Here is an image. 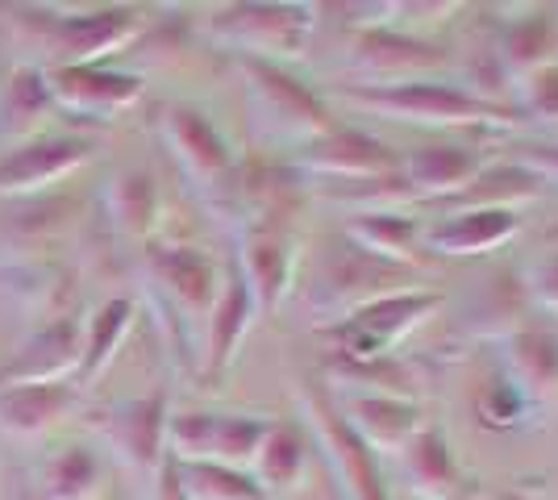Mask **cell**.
I'll list each match as a JSON object with an SVG mask.
<instances>
[{
	"label": "cell",
	"mask_w": 558,
	"mask_h": 500,
	"mask_svg": "<svg viewBox=\"0 0 558 500\" xmlns=\"http://www.w3.org/2000/svg\"><path fill=\"white\" fill-rule=\"evenodd\" d=\"M267 434H271L267 422L209 417V413H187L167 426V438L184 463H217V467H238V463L258 459Z\"/></svg>",
	"instance_id": "obj_1"
},
{
	"label": "cell",
	"mask_w": 558,
	"mask_h": 500,
	"mask_svg": "<svg viewBox=\"0 0 558 500\" xmlns=\"http://www.w3.org/2000/svg\"><path fill=\"white\" fill-rule=\"evenodd\" d=\"M429 309H438V296L434 292H413V296H379L372 305L350 317L342 326V346H347L350 358H363V363H375L392 346L400 333H409Z\"/></svg>",
	"instance_id": "obj_2"
},
{
	"label": "cell",
	"mask_w": 558,
	"mask_h": 500,
	"mask_svg": "<svg viewBox=\"0 0 558 500\" xmlns=\"http://www.w3.org/2000/svg\"><path fill=\"white\" fill-rule=\"evenodd\" d=\"M359 100L404 121H450V125H459V121H509L500 105H488V100L466 96L459 88H438V84H396L384 93H359Z\"/></svg>",
	"instance_id": "obj_3"
},
{
	"label": "cell",
	"mask_w": 558,
	"mask_h": 500,
	"mask_svg": "<svg viewBox=\"0 0 558 500\" xmlns=\"http://www.w3.org/2000/svg\"><path fill=\"white\" fill-rule=\"evenodd\" d=\"M251 75H255L251 88H255L258 113L271 130L288 134V138H308V134L322 138V134H329L326 109L304 93L296 80L279 75L276 68H263V63H251Z\"/></svg>",
	"instance_id": "obj_4"
},
{
	"label": "cell",
	"mask_w": 558,
	"mask_h": 500,
	"mask_svg": "<svg viewBox=\"0 0 558 500\" xmlns=\"http://www.w3.org/2000/svg\"><path fill=\"white\" fill-rule=\"evenodd\" d=\"M304 29H308L304 9H276V4L233 9V13H221V22H217L221 38L255 50V54H296Z\"/></svg>",
	"instance_id": "obj_5"
},
{
	"label": "cell",
	"mask_w": 558,
	"mask_h": 500,
	"mask_svg": "<svg viewBox=\"0 0 558 500\" xmlns=\"http://www.w3.org/2000/svg\"><path fill=\"white\" fill-rule=\"evenodd\" d=\"M47 96H54L63 109L71 113H84V118H109L121 113L125 105L138 100V80L113 72H96L84 63H71L47 80Z\"/></svg>",
	"instance_id": "obj_6"
},
{
	"label": "cell",
	"mask_w": 558,
	"mask_h": 500,
	"mask_svg": "<svg viewBox=\"0 0 558 500\" xmlns=\"http://www.w3.org/2000/svg\"><path fill=\"white\" fill-rule=\"evenodd\" d=\"M88 159L80 143H38L17 150L13 159L0 163V192H38L50 188L54 180L71 175L75 167Z\"/></svg>",
	"instance_id": "obj_7"
},
{
	"label": "cell",
	"mask_w": 558,
	"mask_h": 500,
	"mask_svg": "<svg viewBox=\"0 0 558 500\" xmlns=\"http://www.w3.org/2000/svg\"><path fill=\"white\" fill-rule=\"evenodd\" d=\"M75 363H84V346L75 330L54 326L43 338H34V346L17 355V363L4 371L0 388H25V383H59V376H68Z\"/></svg>",
	"instance_id": "obj_8"
},
{
	"label": "cell",
	"mask_w": 558,
	"mask_h": 500,
	"mask_svg": "<svg viewBox=\"0 0 558 500\" xmlns=\"http://www.w3.org/2000/svg\"><path fill=\"white\" fill-rule=\"evenodd\" d=\"M71 405L68 383H25L0 388V426L9 434H43Z\"/></svg>",
	"instance_id": "obj_9"
},
{
	"label": "cell",
	"mask_w": 558,
	"mask_h": 500,
	"mask_svg": "<svg viewBox=\"0 0 558 500\" xmlns=\"http://www.w3.org/2000/svg\"><path fill=\"white\" fill-rule=\"evenodd\" d=\"M167 138L175 146L180 163H184L196 180H217V175L230 171V155H226L221 138L209 130V121H201L192 109H175V113L167 118Z\"/></svg>",
	"instance_id": "obj_10"
},
{
	"label": "cell",
	"mask_w": 558,
	"mask_h": 500,
	"mask_svg": "<svg viewBox=\"0 0 558 500\" xmlns=\"http://www.w3.org/2000/svg\"><path fill=\"white\" fill-rule=\"evenodd\" d=\"M512 234H517V214H509V209H480V214H463L438 225L429 234V246L450 251V255H475V251L500 246Z\"/></svg>",
	"instance_id": "obj_11"
},
{
	"label": "cell",
	"mask_w": 558,
	"mask_h": 500,
	"mask_svg": "<svg viewBox=\"0 0 558 500\" xmlns=\"http://www.w3.org/2000/svg\"><path fill=\"white\" fill-rule=\"evenodd\" d=\"M313 155L304 159L317 171H333V175H372V171H388L392 167V155L388 146H379L375 138H363V134H326L322 143L308 146Z\"/></svg>",
	"instance_id": "obj_12"
},
{
	"label": "cell",
	"mask_w": 558,
	"mask_h": 500,
	"mask_svg": "<svg viewBox=\"0 0 558 500\" xmlns=\"http://www.w3.org/2000/svg\"><path fill=\"white\" fill-rule=\"evenodd\" d=\"M242 271H246V292L255 296L263 309H271L279 296H283V288H288V276H292V259H288V246L279 239H267V234H258V239L246 242V251H242Z\"/></svg>",
	"instance_id": "obj_13"
},
{
	"label": "cell",
	"mask_w": 558,
	"mask_h": 500,
	"mask_svg": "<svg viewBox=\"0 0 558 500\" xmlns=\"http://www.w3.org/2000/svg\"><path fill=\"white\" fill-rule=\"evenodd\" d=\"M317 422H322L326 442L333 447V451H329L333 463H338L350 479H359V484H354V500H384L379 484H375V472H372V454L359 442V434H354L338 413H329L326 405H317Z\"/></svg>",
	"instance_id": "obj_14"
},
{
	"label": "cell",
	"mask_w": 558,
	"mask_h": 500,
	"mask_svg": "<svg viewBox=\"0 0 558 500\" xmlns=\"http://www.w3.org/2000/svg\"><path fill=\"white\" fill-rule=\"evenodd\" d=\"M159 276L171 288V296H180L187 309H201L213 301V267L196 251H167L159 255Z\"/></svg>",
	"instance_id": "obj_15"
},
{
	"label": "cell",
	"mask_w": 558,
	"mask_h": 500,
	"mask_svg": "<svg viewBox=\"0 0 558 500\" xmlns=\"http://www.w3.org/2000/svg\"><path fill=\"white\" fill-rule=\"evenodd\" d=\"M475 155H466L459 146H429V150H421L409 159V180H413V188H454V184H463L475 175Z\"/></svg>",
	"instance_id": "obj_16"
},
{
	"label": "cell",
	"mask_w": 558,
	"mask_h": 500,
	"mask_svg": "<svg viewBox=\"0 0 558 500\" xmlns=\"http://www.w3.org/2000/svg\"><path fill=\"white\" fill-rule=\"evenodd\" d=\"M180 479V492L187 500H263V492L242 472L217 463H184Z\"/></svg>",
	"instance_id": "obj_17"
},
{
	"label": "cell",
	"mask_w": 558,
	"mask_h": 500,
	"mask_svg": "<svg viewBox=\"0 0 558 500\" xmlns=\"http://www.w3.org/2000/svg\"><path fill=\"white\" fill-rule=\"evenodd\" d=\"M167 434L163 422V401H142L130 405L121 417V434H117V447L130 454L134 463H155L159 459V442Z\"/></svg>",
	"instance_id": "obj_18"
},
{
	"label": "cell",
	"mask_w": 558,
	"mask_h": 500,
	"mask_svg": "<svg viewBox=\"0 0 558 500\" xmlns=\"http://www.w3.org/2000/svg\"><path fill=\"white\" fill-rule=\"evenodd\" d=\"M130 29L134 25H130L125 13H96V17H80V22L63 25V38H71L75 59H93V54H105L117 42H125Z\"/></svg>",
	"instance_id": "obj_19"
},
{
	"label": "cell",
	"mask_w": 558,
	"mask_h": 500,
	"mask_svg": "<svg viewBox=\"0 0 558 500\" xmlns=\"http://www.w3.org/2000/svg\"><path fill=\"white\" fill-rule=\"evenodd\" d=\"M246 313H251V292H246L242 280H233V284L221 292L217 309H213V363H217V367L233 355L238 338L246 330Z\"/></svg>",
	"instance_id": "obj_20"
},
{
	"label": "cell",
	"mask_w": 558,
	"mask_h": 500,
	"mask_svg": "<svg viewBox=\"0 0 558 500\" xmlns=\"http://www.w3.org/2000/svg\"><path fill=\"white\" fill-rule=\"evenodd\" d=\"M258 467H263V476L271 479L276 488H288L292 479L301 476L304 447H301V438H296V429L271 426V434H267L263 447H258Z\"/></svg>",
	"instance_id": "obj_21"
},
{
	"label": "cell",
	"mask_w": 558,
	"mask_h": 500,
	"mask_svg": "<svg viewBox=\"0 0 558 500\" xmlns=\"http://www.w3.org/2000/svg\"><path fill=\"white\" fill-rule=\"evenodd\" d=\"M96 463L88 451H68L47 472V500H93Z\"/></svg>",
	"instance_id": "obj_22"
},
{
	"label": "cell",
	"mask_w": 558,
	"mask_h": 500,
	"mask_svg": "<svg viewBox=\"0 0 558 500\" xmlns=\"http://www.w3.org/2000/svg\"><path fill=\"white\" fill-rule=\"evenodd\" d=\"M125 317H130V305H125V301H113V305H105V309L96 313L93 342L84 346V371H96L100 363H109L117 338L125 330Z\"/></svg>",
	"instance_id": "obj_23"
},
{
	"label": "cell",
	"mask_w": 558,
	"mask_h": 500,
	"mask_svg": "<svg viewBox=\"0 0 558 500\" xmlns=\"http://www.w3.org/2000/svg\"><path fill=\"white\" fill-rule=\"evenodd\" d=\"M517 363H521V371L534 383L558 380V338H550V333H521Z\"/></svg>",
	"instance_id": "obj_24"
},
{
	"label": "cell",
	"mask_w": 558,
	"mask_h": 500,
	"mask_svg": "<svg viewBox=\"0 0 558 500\" xmlns=\"http://www.w3.org/2000/svg\"><path fill=\"white\" fill-rule=\"evenodd\" d=\"M113 214L125 230H146L150 225V184L146 180H121L113 192Z\"/></svg>",
	"instance_id": "obj_25"
},
{
	"label": "cell",
	"mask_w": 558,
	"mask_h": 500,
	"mask_svg": "<svg viewBox=\"0 0 558 500\" xmlns=\"http://www.w3.org/2000/svg\"><path fill=\"white\" fill-rule=\"evenodd\" d=\"M359 239H367L375 251H384V255H404L409 242H413V225L400 221V217L384 214L379 221H363V225H359Z\"/></svg>",
	"instance_id": "obj_26"
},
{
	"label": "cell",
	"mask_w": 558,
	"mask_h": 500,
	"mask_svg": "<svg viewBox=\"0 0 558 500\" xmlns=\"http://www.w3.org/2000/svg\"><path fill=\"white\" fill-rule=\"evenodd\" d=\"M530 105L546 118H558V68H542L530 84Z\"/></svg>",
	"instance_id": "obj_27"
},
{
	"label": "cell",
	"mask_w": 558,
	"mask_h": 500,
	"mask_svg": "<svg viewBox=\"0 0 558 500\" xmlns=\"http://www.w3.org/2000/svg\"><path fill=\"white\" fill-rule=\"evenodd\" d=\"M534 296H537V305H542V309L558 313V259H555V263H546V267L537 271Z\"/></svg>",
	"instance_id": "obj_28"
},
{
	"label": "cell",
	"mask_w": 558,
	"mask_h": 500,
	"mask_svg": "<svg viewBox=\"0 0 558 500\" xmlns=\"http://www.w3.org/2000/svg\"><path fill=\"white\" fill-rule=\"evenodd\" d=\"M530 163L542 167V171H550V175H558V146H555V150H546L542 159H530Z\"/></svg>",
	"instance_id": "obj_29"
}]
</instances>
